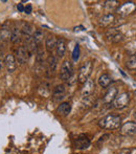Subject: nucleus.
Instances as JSON below:
<instances>
[{
  "label": "nucleus",
  "mask_w": 136,
  "mask_h": 154,
  "mask_svg": "<svg viewBox=\"0 0 136 154\" xmlns=\"http://www.w3.org/2000/svg\"><path fill=\"white\" fill-rule=\"evenodd\" d=\"M24 46H25V48H26L27 53H29V57L33 56L35 53H37V48H38V46H37V44H36V42H35L33 37H29V38L25 39Z\"/></svg>",
  "instance_id": "4468645a"
},
{
  "label": "nucleus",
  "mask_w": 136,
  "mask_h": 154,
  "mask_svg": "<svg viewBox=\"0 0 136 154\" xmlns=\"http://www.w3.org/2000/svg\"><path fill=\"white\" fill-rule=\"evenodd\" d=\"M126 66L130 70H136V55H132L127 60Z\"/></svg>",
  "instance_id": "a878e982"
},
{
  "label": "nucleus",
  "mask_w": 136,
  "mask_h": 154,
  "mask_svg": "<svg viewBox=\"0 0 136 154\" xmlns=\"http://www.w3.org/2000/svg\"><path fill=\"white\" fill-rule=\"evenodd\" d=\"M65 92H66V89H65V86H64L63 84L57 85L53 90V97H55L56 100H61L64 97Z\"/></svg>",
  "instance_id": "aec40b11"
},
{
  "label": "nucleus",
  "mask_w": 136,
  "mask_h": 154,
  "mask_svg": "<svg viewBox=\"0 0 136 154\" xmlns=\"http://www.w3.org/2000/svg\"><path fill=\"white\" fill-rule=\"evenodd\" d=\"M114 22H115V16H114L113 14H111V13L104 15L102 18L100 19V25L103 27L110 26V25H112Z\"/></svg>",
  "instance_id": "2eb2a0df"
},
{
  "label": "nucleus",
  "mask_w": 136,
  "mask_h": 154,
  "mask_svg": "<svg viewBox=\"0 0 136 154\" xmlns=\"http://www.w3.org/2000/svg\"><path fill=\"white\" fill-rule=\"evenodd\" d=\"M90 144H91L90 140L86 135H84V134L80 135L74 142V146L77 149H87L90 147Z\"/></svg>",
  "instance_id": "9b49d317"
},
{
  "label": "nucleus",
  "mask_w": 136,
  "mask_h": 154,
  "mask_svg": "<svg viewBox=\"0 0 136 154\" xmlns=\"http://www.w3.org/2000/svg\"><path fill=\"white\" fill-rule=\"evenodd\" d=\"M104 6H105L106 10L108 11H111V10H117V8L119 6V4H118V1H115V0H111V1H105V3H104Z\"/></svg>",
  "instance_id": "bb28decb"
},
{
  "label": "nucleus",
  "mask_w": 136,
  "mask_h": 154,
  "mask_svg": "<svg viewBox=\"0 0 136 154\" xmlns=\"http://www.w3.org/2000/svg\"><path fill=\"white\" fill-rule=\"evenodd\" d=\"M58 66V60L55 56L50 55L47 59V75H51L55 73L56 69H57Z\"/></svg>",
  "instance_id": "ddd939ff"
},
{
  "label": "nucleus",
  "mask_w": 136,
  "mask_h": 154,
  "mask_svg": "<svg viewBox=\"0 0 136 154\" xmlns=\"http://www.w3.org/2000/svg\"><path fill=\"white\" fill-rule=\"evenodd\" d=\"M58 44V39L55 36H49L48 38H46L45 41V47H46V51L48 53H53L56 49Z\"/></svg>",
  "instance_id": "a211bd4d"
},
{
  "label": "nucleus",
  "mask_w": 136,
  "mask_h": 154,
  "mask_svg": "<svg viewBox=\"0 0 136 154\" xmlns=\"http://www.w3.org/2000/svg\"><path fill=\"white\" fill-rule=\"evenodd\" d=\"M130 102V93L129 92H122L116 97V99L113 102V107L116 109H124L128 106Z\"/></svg>",
  "instance_id": "39448f33"
},
{
  "label": "nucleus",
  "mask_w": 136,
  "mask_h": 154,
  "mask_svg": "<svg viewBox=\"0 0 136 154\" xmlns=\"http://www.w3.org/2000/svg\"><path fill=\"white\" fill-rule=\"evenodd\" d=\"M33 38L36 42L37 46H40L42 44L43 40H44V32H43L41 29H36L34 32V35H33Z\"/></svg>",
  "instance_id": "b1692460"
},
{
  "label": "nucleus",
  "mask_w": 136,
  "mask_h": 154,
  "mask_svg": "<svg viewBox=\"0 0 136 154\" xmlns=\"http://www.w3.org/2000/svg\"><path fill=\"white\" fill-rule=\"evenodd\" d=\"M93 91H94V82L91 79H89L87 82L84 83V86L82 88V97L93 94Z\"/></svg>",
  "instance_id": "f8f14e48"
},
{
  "label": "nucleus",
  "mask_w": 136,
  "mask_h": 154,
  "mask_svg": "<svg viewBox=\"0 0 136 154\" xmlns=\"http://www.w3.org/2000/svg\"><path fill=\"white\" fill-rule=\"evenodd\" d=\"M32 11H33V6H32L31 4H27V5L25 6V8H24V13H25V14H31Z\"/></svg>",
  "instance_id": "7c9ffc66"
},
{
  "label": "nucleus",
  "mask_w": 136,
  "mask_h": 154,
  "mask_svg": "<svg viewBox=\"0 0 136 154\" xmlns=\"http://www.w3.org/2000/svg\"><path fill=\"white\" fill-rule=\"evenodd\" d=\"M106 37L108 38V40H110L111 42L113 43H118V42H122L124 40V36L119 31H117L116 29L114 27H111L106 32Z\"/></svg>",
  "instance_id": "0eeeda50"
},
{
  "label": "nucleus",
  "mask_w": 136,
  "mask_h": 154,
  "mask_svg": "<svg viewBox=\"0 0 136 154\" xmlns=\"http://www.w3.org/2000/svg\"><path fill=\"white\" fill-rule=\"evenodd\" d=\"M56 51H57V56L59 58H62L65 55V51H66L65 39H63V38L58 39V44H57V47H56Z\"/></svg>",
  "instance_id": "6ab92c4d"
},
{
  "label": "nucleus",
  "mask_w": 136,
  "mask_h": 154,
  "mask_svg": "<svg viewBox=\"0 0 136 154\" xmlns=\"http://www.w3.org/2000/svg\"><path fill=\"white\" fill-rule=\"evenodd\" d=\"M24 6H23V4L22 3H19V4H17V10L19 11V12H21V13H23L24 12Z\"/></svg>",
  "instance_id": "2f4dec72"
},
{
  "label": "nucleus",
  "mask_w": 136,
  "mask_h": 154,
  "mask_svg": "<svg viewBox=\"0 0 136 154\" xmlns=\"http://www.w3.org/2000/svg\"><path fill=\"white\" fill-rule=\"evenodd\" d=\"M131 152H132V150L131 149H122V150H119L117 152V154H131Z\"/></svg>",
  "instance_id": "c756f323"
},
{
  "label": "nucleus",
  "mask_w": 136,
  "mask_h": 154,
  "mask_svg": "<svg viewBox=\"0 0 136 154\" xmlns=\"http://www.w3.org/2000/svg\"><path fill=\"white\" fill-rule=\"evenodd\" d=\"M0 69H1V63H0Z\"/></svg>",
  "instance_id": "f704fd0d"
},
{
  "label": "nucleus",
  "mask_w": 136,
  "mask_h": 154,
  "mask_svg": "<svg viewBox=\"0 0 136 154\" xmlns=\"http://www.w3.org/2000/svg\"><path fill=\"white\" fill-rule=\"evenodd\" d=\"M134 116H135V119H136V110L134 111Z\"/></svg>",
  "instance_id": "72a5a7b5"
},
{
  "label": "nucleus",
  "mask_w": 136,
  "mask_h": 154,
  "mask_svg": "<svg viewBox=\"0 0 136 154\" xmlns=\"http://www.w3.org/2000/svg\"><path fill=\"white\" fill-rule=\"evenodd\" d=\"M15 58H16V61L19 63L20 65L25 64L29 59V53H27L26 48H25L24 45L22 46H19L18 48L16 49V54H15Z\"/></svg>",
  "instance_id": "423d86ee"
},
{
  "label": "nucleus",
  "mask_w": 136,
  "mask_h": 154,
  "mask_svg": "<svg viewBox=\"0 0 136 154\" xmlns=\"http://www.w3.org/2000/svg\"><path fill=\"white\" fill-rule=\"evenodd\" d=\"M11 27L8 25V22H6L5 24L2 26L1 31H0V39L2 41H8V39H11Z\"/></svg>",
  "instance_id": "412c9836"
},
{
  "label": "nucleus",
  "mask_w": 136,
  "mask_h": 154,
  "mask_svg": "<svg viewBox=\"0 0 136 154\" xmlns=\"http://www.w3.org/2000/svg\"><path fill=\"white\" fill-rule=\"evenodd\" d=\"M71 111V105L68 103V102H63L61 103L57 108V113L60 114V116H66L70 113Z\"/></svg>",
  "instance_id": "f3484780"
},
{
  "label": "nucleus",
  "mask_w": 136,
  "mask_h": 154,
  "mask_svg": "<svg viewBox=\"0 0 136 154\" xmlns=\"http://www.w3.org/2000/svg\"><path fill=\"white\" fill-rule=\"evenodd\" d=\"M112 82V79L110 78V75L108 73H103L100 78H98V85L103 88H107L110 86Z\"/></svg>",
  "instance_id": "4be33fe9"
},
{
  "label": "nucleus",
  "mask_w": 136,
  "mask_h": 154,
  "mask_svg": "<svg viewBox=\"0 0 136 154\" xmlns=\"http://www.w3.org/2000/svg\"><path fill=\"white\" fill-rule=\"evenodd\" d=\"M72 59L73 61H77L80 59V45L77 44L72 51Z\"/></svg>",
  "instance_id": "c85d7f7f"
},
{
  "label": "nucleus",
  "mask_w": 136,
  "mask_h": 154,
  "mask_svg": "<svg viewBox=\"0 0 136 154\" xmlns=\"http://www.w3.org/2000/svg\"><path fill=\"white\" fill-rule=\"evenodd\" d=\"M118 95V90L116 87H110L109 89L107 90V92L104 95V103L105 104H111L114 102V100L116 99V97Z\"/></svg>",
  "instance_id": "1a4fd4ad"
},
{
  "label": "nucleus",
  "mask_w": 136,
  "mask_h": 154,
  "mask_svg": "<svg viewBox=\"0 0 136 154\" xmlns=\"http://www.w3.org/2000/svg\"><path fill=\"white\" fill-rule=\"evenodd\" d=\"M94 103V97L93 94L88 95V97H82V105H83L84 108H89L93 105Z\"/></svg>",
  "instance_id": "393cba45"
},
{
  "label": "nucleus",
  "mask_w": 136,
  "mask_h": 154,
  "mask_svg": "<svg viewBox=\"0 0 136 154\" xmlns=\"http://www.w3.org/2000/svg\"><path fill=\"white\" fill-rule=\"evenodd\" d=\"M120 134L126 136H131L136 134V123L127 122L120 127Z\"/></svg>",
  "instance_id": "6e6552de"
},
{
  "label": "nucleus",
  "mask_w": 136,
  "mask_h": 154,
  "mask_svg": "<svg viewBox=\"0 0 136 154\" xmlns=\"http://www.w3.org/2000/svg\"><path fill=\"white\" fill-rule=\"evenodd\" d=\"M21 32H22V37H24V39L33 37L32 35H34V27L29 23H24L23 26L21 27Z\"/></svg>",
  "instance_id": "5701e85b"
},
{
  "label": "nucleus",
  "mask_w": 136,
  "mask_h": 154,
  "mask_svg": "<svg viewBox=\"0 0 136 154\" xmlns=\"http://www.w3.org/2000/svg\"><path fill=\"white\" fill-rule=\"evenodd\" d=\"M73 75V66H72V63L68 60L64 61L62 63V66H61V71H60V78H61L62 81L64 82H67L69 80L71 79Z\"/></svg>",
  "instance_id": "7ed1b4c3"
},
{
  "label": "nucleus",
  "mask_w": 136,
  "mask_h": 154,
  "mask_svg": "<svg viewBox=\"0 0 136 154\" xmlns=\"http://www.w3.org/2000/svg\"><path fill=\"white\" fill-rule=\"evenodd\" d=\"M135 94H136V90H135Z\"/></svg>",
  "instance_id": "c9c22d12"
},
{
  "label": "nucleus",
  "mask_w": 136,
  "mask_h": 154,
  "mask_svg": "<svg viewBox=\"0 0 136 154\" xmlns=\"http://www.w3.org/2000/svg\"><path fill=\"white\" fill-rule=\"evenodd\" d=\"M39 93H40L42 97H48L50 94V88H49V85L48 84H42V85L39 87L38 89Z\"/></svg>",
  "instance_id": "cd10ccee"
},
{
  "label": "nucleus",
  "mask_w": 136,
  "mask_h": 154,
  "mask_svg": "<svg viewBox=\"0 0 136 154\" xmlns=\"http://www.w3.org/2000/svg\"><path fill=\"white\" fill-rule=\"evenodd\" d=\"M135 11H136V4L132 1H128L118 6L117 10H116V13L120 17H127L129 15L133 14Z\"/></svg>",
  "instance_id": "20e7f679"
},
{
  "label": "nucleus",
  "mask_w": 136,
  "mask_h": 154,
  "mask_svg": "<svg viewBox=\"0 0 136 154\" xmlns=\"http://www.w3.org/2000/svg\"><path fill=\"white\" fill-rule=\"evenodd\" d=\"M92 69H93V64H92L91 61H86L82 64V66L79 69V75H77L79 83H85L89 80Z\"/></svg>",
  "instance_id": "f03ea898"
},
{
  "label": "nucleus",
  "mask_w": 136,
  "mask_h": 154,
  "mask_svg": "<svg viewBox=\"0 0 136 154\" xmlns=\"http://www.w3.org/2000/svg\"><path fill=\"white\" fill-rule=\"evenodd\" d=\"M120 124H122V118L116 114H108V116H104L102 120L98 122V126L102 129L106 130H114L119 128Z\"/></svg>",
  "instance_id": "f257e3e1"
},
{
  "label": "nucleus",
  "mask_w": 136,
  "mask_h": 154,
  "mask_svg": "<svg viewBox=\"0 0 136 154\" xmlns=\"http://www.w3.org/2000/svg\"><path fill=\"white\" fill-rule=\"evenodd\" d=\"M21 37H22V32H21V29L18 27V25L15 24L14 27L12 29V32H11V39L10 40L12 41L14 44H17V43L20 42Z\"/></svg>",
  "instance_id": "dca6fc26"
},
{
  "label": "nucleus",
  "mask_w": 136,
  "mask_h": 154,
  "mask_svg": "<svg viewBox=\"0 0 136 154\" xmlns=\"http://www.w3.org/2000/svg\"><path fill=\"white\" fill-rule=\"evenodd\" d=\"M17 61H16V58H15L14 55H6L5 59H4V64H5V67L8 69V71L10 73L14 72L17 68Z\"/></svg>",
  "instance_id": "9d476101"
},
{
  "label": "nucleus",
  "mask_w": 136,
  "mask_h": 154,
  "mask_svg": "<svg viewBox=\"0 0 136 154\" xmlns=\"http://www.w3.org/2000/svg\"><path fill=\"white\" fill-rule=\"evenodd\" d=\"M74 31L75 32H81V31H85V27L84 26H77V27H74Z\"/></svg>",
  "instance_id": "473e14b6"
}]
</instances>
